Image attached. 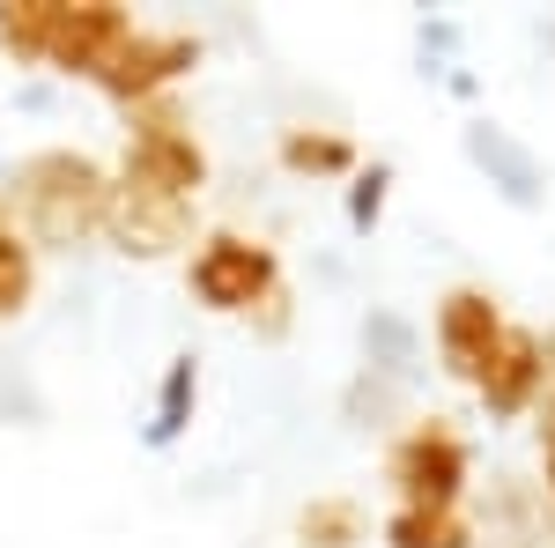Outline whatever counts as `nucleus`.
<instances>
[{
	"label": "nucleus",
	"instance_id": "9",
	"mask_svg": "<svg viewBox=\"0 0 555 548\" xmlns=\"http://www.w3.org/2000/svg\"><path fill=\"white\" fill-rule=\"evenodd\" d=\"M474 393H481V416L489 422L526 416L548 393V348H541V334L533 327H504L496 348H489V364H481V379H474Z\"/></svg>",
	"mask_w": 555,
	"mask_h": 548
},
{
	"label": "nucleus",
	"instance_id": "16",
	"mask_svg": "<svg viewBox=\"0 0 555 548\" xmlns=\"http://www.w3.org/2000/svg\"><path fill=\"white\" fill-rule=\"evenodd\" d=\"M30 296H38V253H30V238L8 222V230H0V327H15V319L30 311Z\"/></svg>",
	"mask_w": 555,
	"mask_h": 548
},
{
	"label": "nucleus",
	"instance_id": "7",
	"mask_svg": "<svg viewBox=\"0 0 555 548\" xmlns=\"http://www.w3.org/2000/svg\"><path fill=\"white\" fill-rule=\"evenodd\" d=\"M201 67V38L193 30H133L119 52H112V67L96 75V89L133 112V104H149V97H171L178 75H193Z\"/></svg>",
	"mask_w": 555,
	"mask_h": 548
},
{
	"label": "nucleus",
	"instance_id": "20",
	"mask_svg": "<svg viewBox=\"0 0 555 548\" xmlns=\"http://www.w3.org/2000/svg\"><path fill=\"white\" fill-rule=\"evenodd\" d=\"M541 489L555 505V393H548V422H541Z\"/></svg>",
	"mask_w": 555,
	"mask_h": 548
},
{
	"label": "nucleus",
	"instance_id": "19",
	"mask_svg": "<svg viewBox=\"0 0 555 548\" xmlns=\"http://www.w3.org/2000/svg\"><path fill=\"white\" fill-rule=\"evenodd\" d=\"M253 327H259L267 341H282V334H289V282H282V290H274V296H267V304L253 311Z\"/></svg>",
	"mask_w": 555,
	"mask_h": 548
},
{
	"label": "nucleus",
	"instance_id": "17",
	"mask_svg": "<svg viewBox=\"0 0 555 548\" xmlns=\"http://www.w3.org/2000/svg\"><path fill=\"white\" fill-rule=\"evenodd\" d=\"M44 30H52V0H0V52L15 67H44Z\"/></svg>",
	"mask_w": 555,
	"mask_h": 548
},
{
	"label": "nucleus",
	"instance_id": "3",
	"mask_svg": "<svg viewBox=\"0 0 555 548\" xmlns=\"http://www.w3.org/2000/svg\"><path fill=\"white\" fill-rule=\"evenodd\" d=\"M385 482H392L400 511H460V497H467V482H474L467 437L444 416L408 422V430L385 445Z\"/></svg>",
	"mask_w": 555,
	"mask_h": 548
},
{
	"label": "nucleus",
	"instance_id": "14",
	"mask_svg": "<svg viewBox=\"0 0 555 548\" xmlns=\"http://www.w3.org/2000/svg\"><path fill=\"white\" fill-rule=\"evenodd\" d=\"M363 356H371V379H408L415 364H423V334H415V319H400V311H371L363 319Z\"/></svg>",
	"mask_w": 555,
	"mask_h": 548
},
{
	"label": "nucleus",
	"instance_id": "4",
	"mask_svg": "<svg viewBox=\"0 0 555 548\" xmlns=\"http://www.w3.org/2000/svg\"><path fill=\"white\" fill-rule=\"evenodd\" d=\"M185 290L215 319H253L259 304L282 290V259H274V245H259L245 230H208L185 259Z\"/></svg>",
	"mask_w": 555,
	"mask_h": 548
},
{
	"label": "nucleus",
	"instance_id": "10",
	"mask_svg": "<svg viewBox=\"0 0 555 548\" xmlns=\"http://www.w3.org/2000/svg\"><path fill=\"white\" fill-rule=\"evenodd\" d=\"M467 164L512 201V208H541V186H548V170H541V156L518 141L512 127H496V119H467Z\"/></svg>",
	"mask_w": 555,
	"mask_h": 548
},
{
	"label": "nucleus",
	"instance_id": "11",
	"mask_svg": "<svg viewBox=\"0 0 555 548\" xmlns=\"http://www.w3.org/2000/svg\"><path fill=\"white\" fill-rule=\"evenodd\" d=\"M193 400H201V356H171V364H164V385H156V408H149L141 445H149V453H171L178 437H185V422H193Z\"/></svg>",
	"mask_w": 555,
	"mask_h": 548
},
{
	"label": "nucleus",
	"instance_id": "1",
	"mask_svg": "<svg viewBox=\"0 0 555 548\" xmlns=\"http://www.w3.org/2000/svg\"><path fill=\"white\" fill-rule=\"evenodd\" d=\"M104 201H112V170L82 156V149H38L8 178V222L30 238V253H75L104 230Z\"/></svg>",
	"mask_w": 555,
	"mask_h": 548
},
{
	"label": "nucleus",
	"instance_id": "12",
	"mask_svg": "<svg viewBox=\"0 0 555 548\" xmlns=\"http://www.w3.org/2000/svg\"><path fill=\"white\" fill-rule=\"evenodd\" d=\"M274 156L289 178H356V141L334 127H289Z\"/></svg>",
	"mask_w": 555,
	"mask_h": 548
},
{
	"label": "nucleus",
	"instance_id": "2",
	"mask_svg": "<svg viewBox=\"0 0 555 548\" xmlns=\"http://www.w3.org/2000/svg\"><path fill=\"white\" fill-rule=\"evenodd\" d=\"M119 178L149 186V193H171V201H193L208 193V149L185 119L178 97H149L127 112V141H119Z\"/></svg>",
	"mask_w": 555,
	"mask_h": 548
},
{
	"label": "nucleus",
	"instance_id": "6",
	"mask_svg": "<svg viewBox=\"0 0 555 548\" xmlns=\"http://www.w3.org/2000/svg\"><path fill=\"white\" fill-rule=\"evenodd\" d=\"M96 238H112V253H127V259H171L178 245H193V201H171V193H149L133 178H112Z\"/></svg>",
	"mask_w": 555,
	"mask_h": 548
},
{
	"label": "nucleus",
	"instance_id": "8",
	"mask_svg": "<svg viewBox=\"0 0 555 548\" xmlns=\"http://www.w3.org/2000/svg\"><path fill=\"white\" fill-rule=\"evenodd\" d=\"M504 327H512L504 304H496L489 290H474V282H460V290L437 296V311H429V348H437V364H444L460 385H474Z\"/></svg>",
	"mask_w": 555,
	"mask_h": 548
},
{
	"label": "nucleus",
	"instance_id": "15",
	"mask_svg": "<svg viewBox=\"0 0 555 548\" xmlns=\"http://www.w3.org/2000/svg\"><path fill=\"white\" fill-rule=\"evenodd\" d=\"M297 541L304 548H363L371 541V519L356 497H311L297 511Z\"/></svg>",
	"mask_w": 555,
	"mask_h": 548
},
{
	"label": "nucleus",
	"instance_id": "13",
	"mask_svg": "<svg viewBox=\"0 0 555 548\" xmlns=\"http://www.w3.org/2000/svg\"><path fill=\"white\" fill-rule=\"evenodd\" d=\"M378 541L385 548H474L481 534H474V519L467 511H385V526H378Z\"/></svg>",
	"mask_w": 555,
	"mask_h": 548
},
{
	"label": "nucleus",
	"instance_id": "18",
	"mask_svg": "<svg viewBox=\"0 0 555 548\" xmlns=\"http://www.w3.org/2000/svg\"><path fill=\"white\" fill-rule=\"evenodd\" d=\"M385 193H392V164H356V178H348V230H356V238L378 230Z\"/></svg>",
	"mask_w": 555,
	"mask_h": 548
},
{
	"label": "nucleus",
	"instance_id": "21",
	"mask_svg": "<svg viewBox=\"0 0 555 548\" xmlns=\"http://www.w3.org/2000/svg\"><path fill=\"white\" fill-rule=\"evenodd\" d=\"M0 230H8V208H0Z\"/></svg>",
	"mask_w": 555,
	"mask_h": 548
},
{
	"label": "nucleus",
	"instance_id": "5",
	"mask_svg": "<svg viewBox=\"0 0 555 548\" xmlns=\"http://www.w3.org/2000/svg\"><path fill=\"white\" fill-rule=\"evenodd\" d=\"M133 30H141V23H133V8H119V0H52L44 67H52V75H75V82H96Z\"/></svg>",
	"mask_w": 555,
	"mask_h": 548
}]
</instances>
